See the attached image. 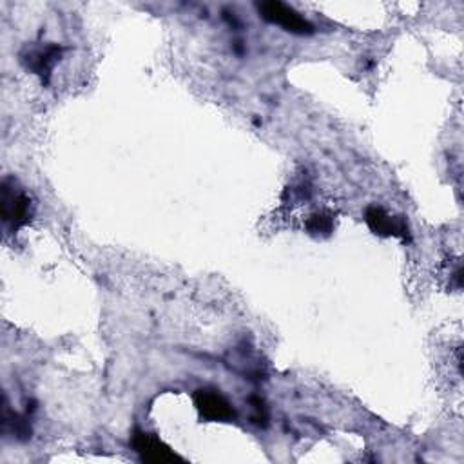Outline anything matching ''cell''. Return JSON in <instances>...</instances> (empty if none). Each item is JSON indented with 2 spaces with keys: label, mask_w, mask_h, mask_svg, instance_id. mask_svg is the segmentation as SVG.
<instances>
[{
  "label": "cell",
  "mask_w": 464,
  "mask_h": 464,
  "mask_svg": "<svg viewBox=\"0 0 464 464\" xmlns=\"http://www.w3.org/2000/svg\"><path fill=\"white\" fill-rule=\"evenodd\" d=\"M33 216L31 198L19 187L15 178L3 182V221L10 232H15L28 225Z\"/></svg>",
  "instance_id": "1"
},
{
  "label": "cell",
  "mask_w": 464,
  "mask_h": 464,
  "mask_svg": "<svg viewBox=\"0 0 464 464\" xmlns=\"http://www.w3.org/2000/svg\"><path fill=\"white\" fill-rule=\"evenodd\" d=\"M260 17L271 24L283 28L292 35H311L314 31L313 24L301 17L294 8L279 3V0H269L258 6Z\"/></svg>",
  "instance_id": "2"
},
{
  "label": "cell",
  "mask_w": 464,
  "mask_h": 464,
  "mask_svg": "<svg viewBox=\"0 0 464 464\" xmlns=\"http://www.w3.org/2000/svg\"><path fill=\"white\" fill-rule=\"evenodd\" d=\"M62 51L64 49L60 46H55V44L31 46V47H26L21 53V60L26 65V69H30L33 74L40 76L42 82L47 84L55 64L62 56Z\"/></svg>",
  "instance_id": "3"
},
{
  "label": "cell",
  "mask_w": 464,
  "mask_h": 464,
  "mask_svg": "<svg viewBox=\"0 0 464 464\" xmlns=\"http://www.w3.org/2000/svg\"><path fill=\"white\" fill-rule=\"evenodd\" d=\"M194 405L205 421H230L236 416L228 400L216 389L196 391Z\"/></svg>",
  "instance_id": "4"
},
{
  "label": "cell",
  "mask_w": 464,
  "mask_h": 464,
  "mask_svg": "<svg viewBox=\"0 0 464 464\" xmlns=\"http://www.w3.org/2000/svg\"><path fill=\"white\" fill-rule=\"evenodd\" d=\"M365 221L370 227L372 232H375L377 236H396V238H403L407 240L410 236L408 232V225L405 221V218L401 216H392L386 212L382 207L372 205L366 209L365 212Z\"/></svg>",
  "instance_id": "5"
},
{
  "label": "cell",
  "mask_w": 464,
  "mask_h": 464,
  "mask_svg": "<svg viewBox=\"0 0 464 464\" xmlns=\"http://www.w3.org/2000/svg\"><path fill=\"white\" fill-rule=\"evenodd\" d=\"M133 448L140 453L143 460L150 462H171L178 459L176 453H173L171 448L160 441V437L142 430H136L133 434Z\"/></svg>",
  "instance_id": "6"
},
{
  "label": "cell",
  "mask_w": 464,
  "mask_h": 464,
  "mask_svg": "<svg viewBox=\"0 0 464 464\" xmlns=\"http://www.w3.org/2000/svg\"><path fill=\"white\" fill-rule=\"evenodd\" d=\"M306 228L314 236H327L334 228V218L329 212H316L308 218Z\"/></svg>",
  "instance_id": "7"
},
{
  "label": "cell",
  "mask_w": 464,
  "mask_h": 464,
  "mask_svg": "<svg viewBox=\"0 0 464 464\" xmlns=\"http://www.w3.org/2000/svg\"><path fill=\"white\" fill-rule=\"evenodd\" d=\"M12 426L13 434L17 439H28L31 437V426L28 423V419L21 417L19 414H12L10 408H4V430H8Z\"/></svg>",
  "instance_id": "8"
}]
</instances>
